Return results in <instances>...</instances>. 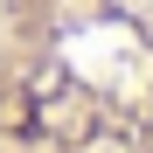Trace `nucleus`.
Wrapping results in <instances>:
<instances>
[{
  "label": "nucleus",
  "mask_w": 153,
  "mask_h": 153,
  "mask_svg": "<svg viewBox=\"0 0 153 153\" xmlns=\"http://www.w3.org/2000/svg\"><path fill=\"white\" fill-rule=\"evenodd\" d=\"M0 35L153 105V0H0Z\"/></svg>",
  "instance_id": "obj_2"
},
{
  "label": "nucleus",
  "mask_w": 153,
  "mask_h": 153,
  "mask_svg": "<svg viewBox=\"0 0 153 153\" xmlns=\"http://www.w3.org/2000/svg\"><path fill=\"white\" fill-rule=\"evenodd\" d=\"M0 153H153V105L0 35Z\"/></svg>",
  "instance_id": "obj_1"
}]
</instances>
